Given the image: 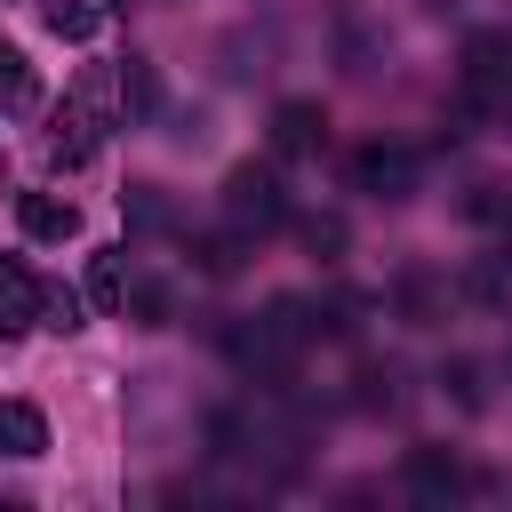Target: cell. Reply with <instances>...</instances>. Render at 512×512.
I'll use <instances>...</instances> for the list:
<instances>
[{
	"label": "cell",
	"instance_id": "obj_11",
	"mask_svg": "<svg viewBox=\"0 0 512 512\" xmlns=\"http://www.w3.org/2000/svg\"><path fill=\"white\" fill-rule=\"evenodd\" d=\"M248 248H256V232H240V224H232V232H200V240H192V264H200L208 280H232V272L248 264Z\"/></svg>",
	"mask_w": 512,
	"mask_h": 512
},
{
	"label": "cell",
	"instance_id": "obj_15",
	"mask_svg": "<svg viewBox=\"0 0 512 512\" xmlns=\"http://www.w3.org/2000/svg\"><path fill=\"white\" fill-rule=\"evenodd\" d=\"M40 104V80H32V56L16 40H0V112H32Z\"/></svg>",
	"mask_w": 512,
	"mask_h": 512
},
{
	"label": "cell",
	"instance_id": "obj_12",
	"mask_svg": "<svg viewBox=\"0 0 512 512\" xmlns=\"http://www.w3.org/2000/svg\"><path fill=\"white\" fill-rule=\"evenodd\" d=\"M120 112H128V120H152V112H160V64H152V56H128V64H120Z\"/></svg>",
	"mask_w": 512,
	"mask_h": 512
},
{
	"label": "cell",
	"instance_id": "obj_16",
	"mask_svg": "<svg viewBox=\"0 0 512 512\" xmlns=\"http://www.w3.org/2000/svg\"><path fill=\"white\" fill-rule=\"evenodd\" d=\"M208 456H256L248 408H208Z\"/></svg>",
	"mask_w": 512,
	"mask_h": 512
},
{
	"label": "cell",
	"instance_id": "obj_2",
	"mask_svg": "<svg viewBox=\"0 0 512 512\" xmlns=\"http://www.w3.org/2000/svg\"><path fill=\"white\" fill-rule=\"evenodd\" d=\"M112 136V104H104V72H88L64 104H56V128H48V160L56 168H88Z\"/></svg>",
	"mask_w": 512,
	"mask_h": 512
},
{
	"label": "cell",
	"instance_id": "obj_22",
	"mask_svg": "<svg viewBox=\"0 0 512 512\" xmlns=\"http://www.w3.org/2000/svg\"><path fill=\"white\" fill-rule=\"evenodd\" d=\"M352 400H360V408H392V368H376V360H368V368H360V392H352Z\"/></svg>",
	"mask_w": 512,
	"mask_h": 512
},
{
	"label": "cell",
	"instance_id": "obj_14",
	"mask_svg": "<svg viewBox=\"0 0 512 512\" xmlns=\"http://www.w3.org/2000/svg\"><path fill=\"white\" fill-rule=\"evenodd\" d=\"M120 320H136V328H168V320H176V288H168V280H128Z\"/></svg>",
	"mask_w": 512,
	"mask_h": 512
},
{
	"label": "cell",
	"instance_id": "obj_18",
	"mask_svg": "<svg viewBox=\"0 0 512 512\" xmlns=\"http://www.w3.org/2000/svg\"><path fill=\"white\" fill-rule=\"evenodd\" d=\"M296 240H304V256H320V264H336L344 256V216H296Z\"/></svg>",
	"mask_w": 512,
	"mask_h": 512
},
{
	"label": "cell",
	"instance_id": "obj_4",
	"mask_svg": "<svg viewBox=\"0 0 512 512\" xmlns=\"http://www.w3.org/2000/svg\"><path fill=\"white\" fill-rule=\"evenodd\" d=\"M416 184H424V152L384 144V136L352 152V192H368V200H416Z\"/></svg>",
	"mask_w": 512,
	"mask_h": 512
},
{
	"label": "cell",
	"instance_id": "obj_5",
	"mask_svg": "<svg viewBox=\"0 0 512 512\" xmlns=\"http://www.w3.org/2000/svg\"><path fill=\"white\" fill-rule=\"evenodd\" d=\"M408 488H416L424 504H456V496H464V488H480V480H472L440 440H416V448H408Z\"/></svg>",
	"mask_w": 512,
	"mask_h": 512
},
{
	"label": "cell",
	"instance_id": "obj_13",
	"mask_svg": "<svg viewBox=\"0 0 512 512\" xmlns=\"http://www.w3.org/2000/svg\"><path fill=\"white\" fill-rule=\"evenodd\" d=\"M120 296H128V248H96L88 256V304L120 312Z\"/></svg>",
	"mask_w": 512,
	"mask_h": 512
},
{
	"label": "cell",
	"instance_id": "obj_17",
	"mask_svg": "<svg viewBox=\"0 0 512 512\" xmlns=\"http://www.w3.org/2000/svg\"><path fill=\"white\" fill-rule=\"evenodd\" d=\"M120 208H128V224H136V232H176V208L160 200V184H128V192H120Z\"/></svg>",
	"mask_w": 512,
	"mask_h": 512
},
{
	"label": "cell",
	"instance_id": "obj_24",
	"mask_svg": "<svg viewBox=\"0 0 512 512\" xmlns=\"http://www.w3.org/2000/svg\"><path fill=\"white\" fill-rule=\"evenodd\" d=\"M424 8H432V16H448V8H456V0H424Z\"/></svg>",
	"mask_w": 512,
	"mask_h": 512
},
{
	"label": "cell",
	"instance_id": "obj_3",
	"mask_svg": "<svg viewBox=\"0 0 512 512\" xmlns=\"http://www.w3.org/2000/svg\"><path fill=\"white\" fill-rule=\"evenodd\" d=\"M224 216H232L240 232H272V224H288V184H280V168L240 160V168L224 176Z\"/></svg>",
	"mask_w": 512,
	"mask_h": 512
},
{
	"label": "cell",
	"instance_id": "obj_19",
	"mask_svg": "<svg viewBox=\"0 0 512 512\" xmlns=\"http://www.w3.org/2000/svg\"><path fill=\"white\" fill-rule=\"evenodd\" d=\"M440 392H448V400H456L464 416H480V408H488V384H480V360H448V368H440Z\"/></svg>",
	"mask_w": 512,
	"mask_h": 512
},
{
	"label": "cell",
	"instance_id": "obj_1",
	"mask_svg": "<svg viewBox=\"0 0 512 512\" xmlns=\"http://www.w3.org/2000/svg\"><path fill=\"white\" fill-rule=\"evenodd\" d=\"M488 112H512V32L488 24L464 40V64H456V136H472V120Z\"/></svg>",
	"mask_w": 512,
	"mask_h": 512
},
{
	"label": "cell",
	"instance_id": "obj_7",
	"mask_svg": "<svg viewBox=\"0 0 512 512\" xmlns=\"http://www.w3.org/2000/svg\"><path fill=\"white\" fill-rule=\"evenodd\" d=\"M24 328H40V280L16 256H0V344H16Z\"/></svg>",
	"mask_w": 512,
	"mask_h": 512
},
{
	"label": "cell",
	"instance_id": "obj_25",
	"mask_svg": "<svg viewBox=\"0 0 512 512\" xmlns=\"http://www.w3.org/2000/svg\"><path fill=\"white\" fill-rule=\"evenodd\" d=\"M120 8H128V0H120Z\"/></svg>",
	"mask_w": 512,
	"mask_h": 512
},
{
	"label": "cell",
	"instance_id": "obj_23",
	"mask_svg": "<svg viewBox=\"0 0 512 512\" xmlns=\"http://www.w3.org/2000/svg\"><path fill=\"white\" fill-rule=\"evenodd\" d=\"M504 264H512V208H504Z\"/></svg>",
	"mask_w": 512,
	"mask_h": 512
},
{
	"label": "cell",
	"instance_id": "obj_21",
	"mask_svg": "<svg viewBox=\"0 0 512 512\" xmlns=\"http://www.w3.org/2000/svg\"><path fill=\"white\" fill-rule=\"evenodd\" d=\"M80 312H88V296H80V288H40V328L72 336V328H80Z\"/></svg>",
	"mask_w": 512,
	"mask_h": 512
},
{
	"label": "cell",
	"instance_id": "obj_9",
	"mask_svg": "<svg viewBox=\"0 0 512 512\" xmlns=\"http://www.w3.org/2000/svg\"><path fill=\"white\" fill-rule=\"evenodd\" d=\"M16 216H24V232H32V240H72V232H80V208H72L64 192H24V200H16Z\"/></svg>",
	"mask_w": 512,
	"mask_h": 512
},
{
	"label": "cell",
	"instance_id": "obj_10",
	"mask_svg": "<svg viewBox=\"0 0 512 512\" xmlns=\"http://www.w3.org/2000/svg\"><path fill=\"white\" fill-rule=\"evenodd\" d=\"M0 456H48V416L32 400H0Z\"/></svg>",
	"mask_w": 512,
	"mask_h": 512
},
{
	"label": "cell",
	"instance_id": "obj_6",
	"mask_svg": "<svg viewBox=\"0 0 512 512\" xmlns=\"http://www.w3.org/2000/svg\"><path fill=\"white\" fill-rule=\"evenodd\" d=\"M320 144H328V112H320L312 96H288V104L272 112V152H280V160H312Z\"/></svg>",
	"mask_w": 512,
	"mask_h": 512
},
{
	"label": "cell",
	"instance_id": "obj_8",
	"mask_svg": "<svg viewBox=\"0 0 512 512\" xmlns=\"http://www.w3.org/2000/svg\"><path fill=\"white\" fill-rule=\"evenodd\" d=\"M440 304H448V288H440L424 264H408V272L392 280V312H400L408 328H432V320H440Z\"/></svg>",
	"mask_w": 512,
	"mask_h": 512
},
{
	"label": "cell",
	"instance_id": "obj_20",
	"mask_svg": "<svg viewBox=\"0 0 512 512\" xmlns=\"http://www.w3.org/2000/svg\"><path fill=\"white\" fill-rule=\"evenodd\" d=\"M40 24L56 40H88L96 32V0H40Z\"/></svg>",
	"mask_w": 512,
	"mask_h": 512
}]
</instances>
